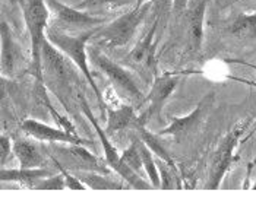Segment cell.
Instances as JSON below:
<instances>
[{"label": "cell", "instance_id": "4316f807", "mask_svg": "<svg viewBox=\"0 0 256 219\" xmlns=\"http://www.w3.org/2000/svg\"><path fill=\"white\" fill-rule=\"evenodd\" d=\"M174 170H172L168 165H162L160 167V177H161V187L162 189H174ZM178 174V173H176Z\"/></svg>", "mask_w": 256, "mask_h": 219}, {"label": "cell", "instance_id": "ba28073f", "mask_svg": "<svg viewBox=\"0 0 256 219\" xmlns=\"http://www.w3.org/2000/svg\"><path fill=\"white\" fill-rule=\"evenodd\" d=\"M46 1L50 9V13H53L56 25L66 28H90L104 23L102 18L88 15L86 12H82L78 7H70L62 3L60 0H46Z\"/></svg>", "mask_w": 256, "mask_h": 219}, {"label": "cell", "instance_id": "7402d4cb", "mask_svg": "<svg viewBox=\"0 0 256 219\" xmlns=\"http://www.w3.org/2000/svg\"><path fill=\"white\" fill-rule=\"evenodd\" d=\"M139 152L142 157V164H144V170L146 173V176L150 177V183L152 184V187H161V177H160V171L157 168V164L152 158V152L151 149L139 139Z\"/></svg>", "mask_w": 256, "mask_h": 219}, {"label": "cell", "instance_id": "d6986e66", "mask_svg": "<svg viewBox=\"0 0 256 219\" xmlns=\"http://www.w3.org/2000/svg\"><path fill=\"white\" fill-rule=\"evenodd\" d=\"M139 132V136H140V140L151 149V152L152 154H156L158 157V160H161L164 164H167L172 170H174L176 173L178 174V165H176V162L172 158V155L167 152V149L164 148V145H162V142H161V136L160 135H154V133H151V132H148L146 129H145V126H140L139 129H136Z\"/></svg>", "mask_w": 256, "mask_h": 219}, {"label": "cell", "instance_id": "9c48e42d", "mask_svg": "<svg viewBox=\"0 0 256 219\" xmlns=\"http://www.w3.org/2000/svg\"><path fill=\"white\" fill-rule=\"evenodd\" d=\"M22 130L30 135L34 139L42 140V142H58V143H66V145H92L91 142L82 139L78 135H72L63 129H54L52 126H47L46 123H41L38 120L26 119L20 124Z\"/></svg>", "mask_w": 256, "mask_h": 219}, {"label": "cell", "instance_id": "5b68a950", "mask_svg": "<svg viewBox=\"0 0 256 219\" xmlns=\"http://www.w3.org/2000/svg\"><path fill=\"white\" fill-rule=\"evenodd\" d=\"M249 123H250V119L238 121L220 142V145L216 149V154L212 157V161H211V168H210V174H208L206 189L216 190V189H218V186L221 184V180H222V177L226 176V173L230 170V167L233 164V154H234V148H236L237 142L240 139V136L243 135V132L248 129Z\"/></svg>", "mask_w": 256, "mask_h": 219}, {"label": "cell", "instance_id": "484cf974", "mask_svg": "<svg viewBox=\"0 0 256 219\" xmlns=\"http://www.w3.org/2000/svg\"><path fill=\"white\" fill-rule=\"evenodd\" d=\"M64 187H66V180H64L63 174L46 177L36 186L37 190H63Z\"/></svg>", "mask_w": 256, "mask_h": 219}, {"label": "cell", "instance_id": "cb8c5ba5", "mask_svg": "<svg viewBox=\"0 0 256 219\" xmlns=\"http://www.w3.org/2000/svg\"><path fill=\"white\" fill-rule=\"evenodd\" d=\"M134 0H84L78 4V9H97V7H107V9H118L123 6L130 4ZM136 3V0H135Z\"/></svg>", "mask_w": 256, "mask_h": 219}, {"label": "cell", "instance_id": "e0dca14e", "mask_svg": "<svg viewBox=\"0 0 256 219\" xmlns=\"http://www.w3.org/2000/svg\"><path fill=\"white\" fill-rule=\"evenodd\" d=\"M48 176H52V173L42 168H20V167L18 170H6L4 167H2V171H0V179L3 183L15 181L28 189H36V186L40 181Z\"/></svg>", "mask_w": 256, "mask_h": 219}, {"label": "cell", "instance_id": "44dd1931", "mask_svg": "<svg viewBox=\"0 0 256 219\" xmlns=\"http://www.w3.org/2000/svg\"><path fill=\"white\" fill-rule=\"evenodd\" d=\"M230 32L236 38H256V12L238 15L230 28Z\"/></svg>", "mask_w": 256, "mask_h": 219}, {"label": "cell", "instance_id": "277c9868", "mask_svg": "<svg viewBox=\"0 0 256 219\" xmlns=\"http://www.w3.org/2000/svg\"><path fill=\"white\" fill-rule=\"evenodd\" d=\"M151 10V1L145 3L140 7H134L130 12L118 16V19L110 22L107 26L98 31L101 42L108 47H123L134 38L140 23L146 18Z\"/></svg>", "mask_w": 256, "mask_h": 219}, {"label": "cell", "instance_id": "d6a6232c", "mask_svg": "<svg viewBox=\"0 0 256 219\" xmlns=\"http://www.w3.org/2000/svg\"><path fill=\"white\" fill-rule=\"evenodd\" d=\"M252 189H255L256 190V181H255V184H254V187H252Z\"/></svg>", "mask_w": 256, "mask_h": 219}, {"label": "cell", "instance_id": "8fae6325", "mask_svg": "<svg viewBox=\"0 0 256 219\" xmlns=\"http://www.w3.org/2000/svg\"><path fill=\"white\" fill-rule=\"evenodd\" d=\"M211 101H212V94L206 95L204 100L200 101L199 105L190 114H188L184 117H174L172 120V123L166 129H162L158 135L160 136H176V138H180V136H184V135L194 132L199 126V123L205 117L206 108H208V105H211Z\"/></svg>", "mask_w": 256, "mask_h": 219}, {"label": "cell", "instance_id": "d4e9b609", "mask_svg": "<svg viewBox=\"0 0 256 219\" xmlns=\"http://www.w3.org/2000/svg\"><path fill=\"white\" fill-rule=\"evenodd\" d=\"M52 160H53V162L56 164V167L60 170V173L64 176V180H66V187H69V189H72V190H85V189H88L80 180L75 176V174H70L64 167H63V164L60 162V161H58V158L56 157H52Z\"/></svg>", "mask_w": 256, "mask_h": 219}, {"label": "cell", "instance_id": "ffe728a7", "mask_svg": "<svg viewBox=\"0 0 256 219\" xmlns=\"http://www.w3.org/2000/svg\"><path fill=\"white\" fill-rule=\"evenodd\" d=\"M75 176L90 189H96V190H120V189H123L120 183L107 179L101 173H96V171H76Z\"/></svg>", "mask_w": 256, "mask_h": 219}, {"label": "cell", "instance_id": "2e32d148", "mask_svg": "<svg viewBox=\"0 0 256 219\" xmlns=\"http://www.w3.org/2000/svg\"><path fill=\"white\" fill-rule=\"evenodd\" d=\"M140 126L139 117L135 114V110L132 105H122L116 110L108 111V119H107V127L106 133L116 135L118 132L128 130V129H138Z\"/></svg>", "mask_w": 256, "mask_h": 219}, {"label": "cell", "instance_id": "3957f363", "mask_svg": "<svg viewBox=\"0 0 256 219\" xmlns=\"http://www.w3.org/2000/svg\"><path fill=\"white\" fill-rule=\"evenodd\" d=\"M79 102H80V108L84 111V114L88 117L90 123L92 124V127L96 129L97 135H98L100 140H101V145H102V151H104V155H106V162L108 167H112L118 176H122L123 179L128 181V184L134 189H138V190H148L151 189V183H146L145 180L139 176L138 173H135L134 170H130L126 164H123L120 160V154L118 152V149L113 146V143L108 140V135L106 133L104 129H101L98 124V121L96 120V117L92 116V111L88 105V102L85 101L84 95H79Z\"/></svg>", "mask_w": 256, "mask_h": 219}, {"label": "cell", "instance_id": "1f68e13d", "mask_svg": "<svg viewBox=\"0 0 256 219\" xmlns=\"http://www.w3.org/2000/svg\"><path fill=\"white\" fill-rule=\"evenodd\" d=\"M255 132H256V121H255V124H254V129H252V132H250V135H249L248 138H250V136H252V135H254Z\"/></svg>", "mask_w": 256, "mask_h": 219}, {"label": "cell", "instance_id": "7a4b0ae2", "mask_svg": "<svg viewBox=\"0 0 256 219\" xmlns=\"http://www.w3.org/2000/svg\"><path fill=\"white\" fill-rule=\"evenodd\" d=\"M50 9L46 0H25L24 3V18L31 40L32 54V73L37 82H44L41 50L46 41V29L48 26Z\"/></svg>", "mask_w": 256, "mask_h": 219}, {"label": "cell", "instance_id": "30bf717a", "mask_svg": "<svg viewBox=\"0 0 256 219\" xmlns=\"http://www.w3.org/2000/svg\"><path fill=\"white\" fill-rule=\"evenodd\" d=\"M58 155L66 158L72 162V167L76 168L78 171H96L101 174H108L107 170V162L104 164L102 161L92 155L85 149V145H68V146H58L56 148Z\"/></svg>", "mask_w": 256, "mask_h": 219}, {"label": "cell", "instance_id": "9a60e30c", "mask_svg": "<svg viewBox=\"0 0 256 219\" xmlns=\"http://www.w3.org/2000/svg\"><path fill=\"white\" fill-rule=\"evenodd\" d=\"M158 19L154 20L151 29L144 35L142 40L134 47L132 53H130V60L132 63L144 66L146 69H156V32H157Z\"/></svg>", "mask_w": 256, "mask_h": 219}, {"label": "cell", "instance_id": "f1b7e54d", "mask_svg": "<svg viewBox=\"0 0 256 219\" xmlns=\"http://www.w3.org/2000/svg\"><path fill=\"white\" fill-rule=\"evenodd\" d=\"M189 0H173V9L176 12H183L188 6Z\"/></svg>", "mask_w": 256, "mask_h": 219}, {"label": "cell", "instance_id": "4fadbf2b", "mask_svg": "<svg viewBox=\"0 0 256 219\" xmlns=\"http://www.w3.org/2000/svg\"><path fill=\"white\" fill-rule=\"evenodd\" d=\"M60 53L62 51L58 50L53 44H50L46 38L44 44H42V50H41L42 73H47L54 82L59 80L60 83H63V82H66L68 78H70L72 70Z\"/></svg>", "mask_w": 256, "mask_h": 219}, {"label": "cell", "instance_id": "52a82bcc", "mask_svg": "<svg viewBox=\"0 0 256 219\" xmlns=\"http://www.w3.org/2000/svg\"><path fill=\"white\" fill-rule=\"evenodd\" d=\"M178 83V75H174V73H164V75L157 76L154 79L152 86H151V91H150L148 98H146V101H148V108L139 116L140 126H145L152 116L160 114V111L162 110L166 101L168 100V97L172 95V92L176 89Z\"/></svg>", "mask_w": 256, "mask_h": 219}, {"label": "cell", "instance_id": "7c38bea8", "mask_svg": "<svg viewBox=\"0 0 256 219\" xmlns=\"http://www.w3.org/2000/svg\"><path fill=\"white\" fill-rule=\"evenodd\" d=\"M208 0H195L189 10H188V28H186V35H188V44L189 48L198 53L202 48L204 42V20H205V12H206Z\"/></svg>", "mask_w": 256, "mask_h": 219}, {"label": "cell", "instance_id": "f546056e", "mask_svg": "<svg viewBox=\"0 0 256 219\" xmlns=\"http://www.w3.org/2000/svg\"><path fill=\"white\" fill-rule=\"evenodd\" d=\"M230 63H238V64H243V66H248V67H252L256 70V64H252V63H248V61H243V60H228Z\"/></svg>", "mask_w": 256, "mask_h": 219}, {"label": "cell", "instance_id": "4dcf8cb0", "mask_svg": "<svg viewBox=\"0 0 256 219\" xmlns=\"http://www.w3.org/2000/svg\"><path fill=\"white\" fill-rule=\"evenodd\" d=\"M148 1H151V0H136L135 7H140V6H144L145 3H148Z\"/></svg>", "mask_w": 256, "mask_h": 219}, {"label": "cell", "instance_id": "5bb4252c", "mask_svg": "<svg viewBox=\"0 0 256 219\" xmlns=\"http://www.w3.org/2000/svg\"><path fill=\"white\" fill-rule=\"evenodd\" d=\"M20 45L6 22H2V70L3 75H14L20 63Z\"/></svg>", "mask_w": 256, "mask_h": 219}, {"label": "cell", "instance_id": "6da1fadb", "mask_svg": "<svg viewBox=\"0 0 256 219\" xmlns=\"http://www.w3.org/2000/svg\"><path fill=\"white\" fill-rule=\"evenodd\" d=\"M101 29L100 26H94L92 29H88L85 32H80L78 35H68L64 32H62L59 29L53 28V26H47L46 29V38L50 44H53L58 50L62 51V54H64L69 60H72V63L80 70V73L84 75V78L86 82L91 85L96 97L100 102V107L104 105V100L101 97L98 86L96 83V79L90 70L88 66V53H86V41L90 40L94 34H98Z\"/></svg>", "mask_w": 256, "mask_h": 219}, {"label": "cell", "instance_id": "603a6c76", "mask_svg": "<svg viewBox=\"0 0 256 219\" xmlns=\"http://www.w3.org/2000/svg\"><path fill=\"white\" fill-rule=\"evenodd\" d=\"M120 160L123 164H126L130 170H134L135 173L140 171V168H144L142 164V157L139 152V139H134L129 148H126L122 154H120Z\"/></svg>", "mask_w": 256, "mask_h": 219}, {"label": "cell", "instance_id": "83f0119b", "mask_svg": "<svg viewBox=\"0 0 256 219\" xmlns=\"http://www.w3.org/2000/svg\"><path fill=\"white\" fill-rule=\"evenodd\" d=\"M10 149H12L10 139L8 136L2 135V138H0V162H2V167H4L8 157L10 155Z\"/></svg>", "mask_w": 256, "mask_h": 219}, {"label": "cell", "instance_id": "8992f818", "mask_svg": "<svg viewBox=\"0 0 256 219\" xmlns=\"http://www.w3.org/2000/svg\"><path fill=\"white\" fill-rule=\"evenodd\" d=\"M92 60L96 63V66L100 67V70L108 78V80L113 83L114 89H118L120 95H123L124 98L134 101V102H140L142 101V91L138 86L136 80L134 79V76L120 64L114 63L113 60H110L107 56H104L100 51H91Z\"/></svg>", "mask_w": 256, "mask_h": 219}, {"label": "cell", "instance_id": "ac0fdd59", "mask_svg": "<svg viewBox=\"0 0 256 219\" xmlns=\"http://www.w3.org/2000/svg\"><path fill=\"white\" fill-rule=\"evenodd\" d=\"M12 151L20 161V168H41L46 164L42 154L32 142L16 140Z\"/></svg>", "mask_w": 256, "mask_h": 219}]
</instances>
